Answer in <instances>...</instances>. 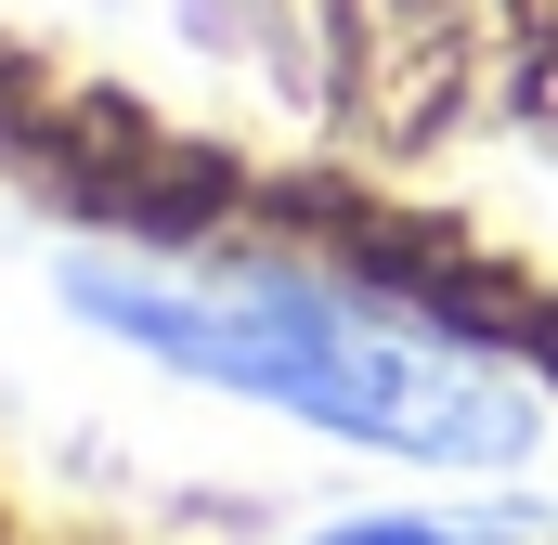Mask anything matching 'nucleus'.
<instances>
[{"mask_svg":"<svg viewBox=\"0 0 558 545\" xmlns=\"http://www.w3.org/2000/svg\"><path fill=\"white\" fill-rule=\"evenodd\" d=\"M312 545H533L494 507H364V520H325Z\"/></svg>","mask_w":558,"mask_h":545,"instance_id":"obj_2","label":"nucleus"},{"mask_svg":"<svg viewBox=\"0 0 558 545\" xmlns=\"http://www.w3.org/2000/svg\"><path fill=\"white\" fill-rule=\"evenodd\" d=\"M52 299L143 351L156 377H195L221 403H260L312 441L441 468V481H494L546 441V403L468 351L454 325L390 312L377 286H338L312 261H169V247H65Z\"/></svg>","mask_w":558,"mask_h":545,"instance_id":"obj_1","label":"nucleus"}]
</instances>
